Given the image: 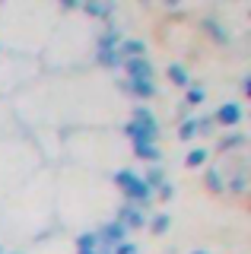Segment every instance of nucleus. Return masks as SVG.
Instances as JSON below:
<instances>
[{
	"instance_id": "nucleus-1",
	"label": "nucleus",
	"mask_w": 251,
	"mask_h": 254,
	"mask_svg": "<svg viewBox=\"0 0 251 254\" xmlns=\"http://www.w3.org/2000/svg\"><path fill=\"white\" fill-rule=\"evenodd\" d=\"M121 38H124V29L118 26L115 19H108L105 29H102V35L96 38V64H99V67L118 70V67L124 64L121 54H118V45H121Z\"/></svg>"
},
{
	"instance_id": "nucleus-2",
	"label": "nucleus",
	"mask_w": 251,
	"mask_h": 254,
	"mask_svg": "<svg viewBox=\"0 0 251 254\" xmlns=\"http://www.w3.org/2000/svg\"><path fill=\"white\" fill-rule=\"evenodd\" d=\"M115 185H118V190L124 194V203H134V206H140V210H146L156 197H153V190L143 185V178L134 172V169H118L115 175Z\"/></svg>"
},
{
	"instance_id": "nucleus-3",
	"label": "nucleus",
	"mask_w": 251,
	"mask_h": 254,
	"mask_svg": "<svg viewBox=\"0 0 251 254\" xmlns=\"http://www.w3.org/2000/svg\"><path fill=\"white\" fill-rule=\"evenodd\" d=\"M130 232L121 226L118 219L112 222H105V226H99L96 229V242H99V248H115V245H121V242H127Z\"/></svg>"
},
{
	"instance_id": "nucleus-4",
	"label": "nucleus",
	"mask_w": 251,
	"mask_h": 254,
	"mask_svg": "<svg viewBox=\"0 0 251 254\" xmlns=\"http://www.w3.org/2000/svg\"><path fill=\"white\" fill-rule=\"evenodd\" d=\"M121 67H124V76H127L130 83H146V79L156 76L150 58H130V61H124Z\"/></svg>"
},
{
	"instance_id": "nucleus-5",
	"label": "nucleus",
	"mask_w": 251,
	"mask_h": 254,
	"mask_svg": "<svg viewBox=\"0 0 251 254\" xmlns=\"http://www.w3.org/2000/svg\"><path fill=\"white\" fill-rule=\"evenodd\" d=\"M115 219L121 222L127 232H134V229H146V210H140V206H134V203H121Z\"/></svg>"
},
{
	"instance_id": "nucleus-6",
	"label": "nucleus",
	"mask_w": 251,
	"mask_h": 254,
	"mask_svg": "<svg viewBox=\"0 0 251 254\" xmlns=\"http://www.w3.org/2000/svg\"><path fill=\"white\" fill-rule=\"evenodd\" d=\"M242 118H245V111H242L239 102H223L213 111V124H219V127H239Z\"/></svg>"
},
{
	"instance_id": "nucleus-7",
	"label": "nucleus",
	"mask_w": 251,
	"mask_h": 254,
	"mask_svg": "<svg viewBox=\"0 0 251 254\" xmlns=\"http://www.w3.org/2000/svg\"><path fill=\"white\" fill-rule=\"evenodd\" d=\"M118 89H121V92H127V95H134V99H140V102L153 99V95L159 92L153 79H146V83H130V79H118Z\"/></svg>"
},
{
	"instance_id": "nucleus-8",
	"label": "nucleus",
	"mask_w": 251,
	"mask_h": 254,
	"mask_svg": "<svg viewBox=\"0 0 251 254\" xmlns=\"http://www.w3.org/2000/svg\"><path fill=\"white\" fill-rule=\"evenodd\" d=\"M146 42H140V38H121V45H118V54H121V61H130V58H146Z\"/></svg>"
},
{
	"instance_id": "nucleus-9",
	"label": "nucleus",
	"mask_w": 251,
	"mask_h": 254,
	"mask_svg": "<svg viewBox=\"0 0 251 254\" xmlns=\"http://www.w3.org/2000/svg\"><path fill=\"white\" fill-rule=\"evenodd\" d=\"M203 185H207V190H213V194H226L223 169H219V165H207V172H203Z\"/></svg>"
},
{
	"instance_id": "nucleus-10",
	"label": "nucleus",
	"mask_w": 251,
	"mask_h": 254,
	"mask_svg": "<svg viewBox=\"0 0 251 254\" xmlns=\"http://www.w3.org/2000/svg\"><path fill=\"white\" fill-rule=\"evenodd\" d=\"M80 10L86 16H92V19H112V13H115V3H96V0H86V3H80Z\"/></svg>"
},
{
	"instance_id": "nucleus-11",
	"label": "nucleus",
	"mask_w": 251,
	"mask_h": 254,
	"mask_svg": "<svg viewBox=\"0 0 251 254\" xmlns=\"http://www.w3.org/2000/svg\"><path fill=\"white\" fill-rule=\"evenodd\" d=\"M245 133H242V130H229V133H223V137H219L216 140V149H219V153H232V149H242V146H245Z\"/></svg>"
},
{
	"instance_id": "nucleus-12",
	"label": "nucleus",
	"mask_w": 251,
	"mask_h": 254,
	"mask_svg": "<svg viewBox=\"0 0 251 254\" xmlns=\"http://www.w3.org/2000/svg\"><path fill=\"white\" fill-rule=\"evenodd\" d=\"M134 156L143 159V162H150V165H159L162 149H159V143H134Z\"/></svg>"
},
{
	"instance_id": "nucleus-13",
	"label": "nucleus",
	"mask_w": 251,
	"mask_h": 254,
	"mask_svg": "<svg viewBox=\"0 0 251 254\" xmlns=\"http://www.w3.org/2000/svg\"><path fill=\"white\" fill-rule=\"evenodd\" d=\"M130 121L146 127V130H159V121H156V115L146 105H134V111H130Z\"/></svg>"
},
{
	"instance_id": "nucleus-14",
	"label": "nucleus",
	"mask_w": 251,
	"mask_h": 254,
	"mask_svg": "<svg viewBox=\"0 0 251 254\" xmlns=\"http://www.w3.org/2000/svg\"><path fill=\"white\" fill-rule=\"evenodd\" d=\"M200 26H203V32H210V35H213L219 45H229V42H232V35L223 29V22H219V19H213V16H207V19H203Z\"/></svg>"
},
{
	"instance_id": "nucleus-15",
	"label": "nucleus",
	"mask_w": 251,
	"mask_h": 254,
	"mask_svg": "<svg viewBox=\"0 0 251 254\" xmlns=\"http://www.w3.org/2000/svg\"><path fill=\"white\" fill-rule=\"evenodd\" d=\"M140 178H143V185L150 188L153 194H156V188H159L162 181H169V178H166V169H162V165H146V172L140 175Z\"/></svg>"
},
{
	"instance_id": "nucleus-16",
	"label": "nucleus",
	"mask_w": 251,
	"mask_h": 254,
	"mask_svg": "<svg viewBox=\"0 0 251 254\" xmlns=\"http://www.w3.org/2000/svg\"><path fill=\"white\" fill-rule=\"evenodd\" d=\"M207 162H210V149L207 146L188 149V156H185V165H188V169H200V165H207Z\"/></svg>"
},
{
	"instance_id": "nucleus-17",
	"label": "nucleus",
	"mask_w": 251,
	"mask_h": 254,
	"mask_svg": "<svg viewBox=\"0 0 251 254\" xmlns=\"http://www.w3.org/2000/svg\"><path fill=\"white\" fill-rule=\"evenodd\" d=\"M203 99H207V89H203L200 83H188L185 86V105L197 108V105H203Z\"/></svg>"
},
{
	"instance_id": "nucleus-18",
	"label": "nucleus",
	"mask_w": 251,
	"mask_h": 254,
	"mask_svg": "<svg viewBox=\"0 0 251 254\" xmlns=\"http://www.w3.org/2000/svg\"><path fill=\"white\" fill-rule=\"evenodd\" d=\"M166 73H169V79L175 86H188L191 83V76H188V70H185V64H178V61H172L169 67H166Z\"/></svg>"
},
{
	"instance_id": "nucleus-19",
	"label": "nucleus",
	"mask_w": 251,
	"mask_h": 254,
	"mask_svg": "<svg viewBox=\"0 0 251 254\" xmlns=\"http://www.w3.org/2000/svg\"><path fill=\"white\" fill-rule=\"evenodd\" d=\"M146 226H150L153 235H166L172 229V216H169V213H156L153 219H146Z\"/></svg>"
},
{
	"instance_id": "nucleus-20",
	"label": "nucleus",
	"mask_w": 251,
	"mask_h": 254,
	"mask_svg": "<svg viewBox=\"0 0 251 254\" xmlns=\"http://www.w3.org/2000/svg\"><path fill=\"white\" fill-rule=\"evenodd\" d=\"M197 137V118H185L182 121V127H178V140H194Z\"/></svg>"
},
{
	"instance_id": "nucleus-21",
	"label": "nucleus",
	"mask_w": 251,
	"mask_h": 254,
	"mask_svg": "<svg viewBox=\"0 0 251 254\" xmlns=\"http://www.w3.org/2000/svg\"><path fill=\"white\" fill-rule=\"evenodd\" d=\"M76 251H99L96 232H83V235H76Z\"/></svg>"
},
{
	"instance_id": "nucleus-22",
	"label": "nucleus",
	"mask_w": 251,
	"mask_h": 254,
	"mask_svg": "<svg viewBox=\"0 0 251 254\" xmlns=\"http://www.w3.org/2000/svg\"><path fill=\"white\" fill-rule=\"evenodd\" d=\"M153 197H159L162 203H169L172 197H175V185H172V181H162V185L156 188V194H153Z\"/></svg>"
},
{
	"instance_id": "nucleus-23",
	"label": "nucleus",
	"mask_w": 251,
	"mask_h": 254,
	"mask_svg": "<svg viewBox=\"0 0 251 254\" xmlns=\"http://www.w3.org/2000/svg\"><path fill=\"white\" fill-rule=\"evenodd\" d=\"M216 124H213V115H200L197 118V133H213Z\"/></svg>"
},
{
	"instance_id": "nucleus-24",
	"label": "nucleus",
	"mask_w": 251,
	"mask_h": 254,
	"mask_svg": "<svg viewBox=\"0 0 251 254\" xmlns=\"http://www.w3.org/2000/svg\"><path fill=\"white\" fill-rule=\"evenodd\" d=\"M112 254H140V248H137V245H134V242L127 238V242L115 245V248H112Z\"/></svg>"
},
{
	"instance_id": "nucleus-25",
	"label": "nucleus",
	"mask_w": 251,
	"mask_h": 254,
	"mask_svg": "<svg viewBox=\"0 0 251 254\" xmlns=\"http://www.w3.org/2000/svg\"><path fill=\"white\" fill-rule=\"evenodd\" d=\"M99 254H112V248H99Z\"/></svg>"
},
{
	"instance_id": "nucleus-26",
	"label": "nucleus",
	"mask_w": 251,
	"mask_h": 254,
	"mask_svg": "<svg viewBox=\"0 0 251 254\" xmlns=\"http://www.w3.org/2000/svg\"><path fill=\"white\" fill-rule=\"evenodd\" d=\"M76 254H99V251H76Z\"/></svg>"
},
{
	"instance_id": "nucleus-27",
	"label": "nucleus",
	"mask_w": 251,
	"mask_h": 254,
	"mask_svg": "<svg viewBox=\"0 0 251 254\" xmlns=\"http://www.w3.org/2000/svg\"><path fill=\"white\" fill-rule=\"evenodd\" d=\"M191 254H207V251H191Z\"/></svg>"
},
{
	"instance_id": "nucleus-28",
	"label": "nucleus",
	"mask_w": 251,
	"mask_h": 254,
	"mask_svg": "<svg viewBox=\"0 0 251 254\" xmlns=\"http://www.w3.org/2000/svg\"><path fill=\"white\" fill-rule=\"evenodd\" d=\"M0 254H6V251H3V248H0Z\"/></svg>"
},
{
	"instance_id": "nucleus-29",
	"label": "nucleus",
	"mask_w": 251,
	"mask_h": 254,
	"mask_svg": "<svg viewBox=\"0 0 251 254\" xmlns=\"http://www.w3.org/2000/svg\"><path fill=\"white\" fill-rule=\"evenodd\" d=\"M13 254H22V251H13Z\"/></svg>"
}]
</instances>
